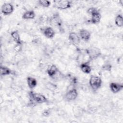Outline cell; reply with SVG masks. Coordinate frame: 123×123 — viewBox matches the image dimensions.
Instances as JSON below:
<instances>
[{
	"instance_id": "cell-7",
	"label": "cell",
	"mask_w": 123,
	"mask_h": 123,
	"mask_svg": "<svg viewBox=\"0 0 123 123\" xmlns=\"http://www.w3.org/2000/svg\"><path fill=\"white\" fill-rule=\"evenodd\" d=\"M13 10V6L11 3H5L1 6V11L4 15H8L12 14Z\"/></svg>"
},
{
	"instance_id": "cell-5",
	"label": "cell",
	"mask_w": 123,
	"mask_h": 123,
	"mask_svg": "<svg viewBox=\"0 0 123 123\" xmlns=\"http://www.w3.org/2000/svg\"><path fill=\"white\" fill-rule=\"evenodd\" d=\"M55 7L60 10H66L71 8L72 2L68 0H61L54 1Z\"/></svg>"
},
{
	"instance_id": "cell-20",
	"label": "cell",
	"mask_w": 123,
	"mask_h": 123,
	"mask_svg": "<svg viewBox=\"0 0 123 123\" xmlns=\"http://www.w3.org/2000/svg\"><path fill=\"white\" fill-rule=\"evenodd\" d=\"M38 3L40 5L44 7H49L50 5V2L47 0H39Z\"/></svg>"
},
{
	"instance_id": "cell-16",
	"label": "cell",
	"mask_w": 123,
	"mask_h": 123,
	"mask_svg": "<svg viewBox=\"0 0 123 123\" xmlns=\"http://www.w3.org/2000/svg\"><path fill=\"white\" fill-rule=\"evenodd\" d=\"M35 12L33 10H29L25 12L22 15V18L25 20L33 19L35 17Z\"/></svg>"
},
{
	"instance_id": "cell-12",
	"label": "cell",
	"mask_w": 123,
	"mask_h": 123,
	"mask_svg": "<svg viewBox=\"0 0 123 123\" xmlns=\"http://www.w3.org/2000/svg\"><path fill=\"white\" fill-rule=\"evenodd\" d=\"M59 72L57 67L54 64L49 65L47 69L48 74L51 77H53Z\"/></svg>"
},
{
	"instance_id": "cell-14",
	"label": "cell",
	"mask_w": 123,
	"mask_h": 123,
	"mask_svg": "<svg viewBox=\"0 0 123 123\" xmlns=\"http://www.w3.org/2000/svg\"><path fill=\"white\" fill-rule=\"evenodd\" d=\"M11 36L13 40L15 42L16 44H22V41L21 39L20 36L18 31H13L11 33Z\"/></svg>"
},
{
	"instance_id": "cell-15",
	"label": "cell",
	"mask_w": 123,
	"mask_h": 123,
	"mask_svg": "<svg viewBox=\"0 0 123 123\" xmlns=\"http://www.w3.org/2000/svg\"><path fill=\"white\" fill-rule=\"evenodd\" d=\"M26 80L28 86L30 89H32L37 86V81L35 78L31 76H28L27 77Z\"/></svg>"
},
{
	"instance_id": "cell-9",
	"label": "cell",
	"mask_w": 123,
	"mask_h": 123,
	"mask_svg": "<svg viewBox=\"0 0 123 123\" xmlns=\"http://www.w3.org/2000/svg\"><path fill=\"white\" fill-rule=\"evenodd\" d=\"M68 38L70 41L75 46H78L80 43L81 38L79 35L75 32L70 33L68 36Z\"/></svg>"
},
{
	"instance_id": "cell-17",
	"label": "cell",
	"mask_w": 123,
	"mask_h": 123,
	"mask_svg": "<svg viewBox=\"0 0 123 123\" xmlns=\"http://www.w3.org/2000/svg\"><path fill=\"white\" fill-rule=\"evenodd\" d=\"M81 71L85 74H89L91 72V66L89 65L87 62L82 63L80 66Z\"/></svg>"
},
{
	"instance_id": "cell-8",
	"label": "cell",
	"mask_w": 123,
	"mask_h": 123,
	"mask_svg": "<svg viewBox=\"0 0 123 123\" xmlns=\"http://www.w3.org/2000/svg\"><path fill=\"white\" fill-rule=\"evenodd\" d=\"M78 96V92L75 88H72L69 90L65 95V98L68 101L75 99Z\"/></svg>"
},
{
	"instance_id": "cell-6",
	"label": "cell",
	"mask_w": 123,
	"mask_h": 123,
	"mask_svg": "<svg viewBox=\"0 0 123 123\" xmlns=\"http://www.w3.org/2000/svg\"><path fill=\"white\" fill-rule=\"evenodd\" d=\"M50 24L59 29L62 28V21L58 13H54L49 20Z\"/></svg>"
},
{
	"instance_id": "cell-23",
	"label": "cell",
	"mask_w": 123,
	"mask_h": 123,
	"mask_svg": "<svg viewBox=\"0 0 123 123\" xmlns=\"http://www.w3.org/2000/svg\"><path fill=\"white\" fill-rule=\"evenodd\" d=\"M50 113V111L49 109H46L43 111V112L42 113V114L44 116L47 117V116H49V115Z\"/></svg>"
},
{
	"instance_id": "cell-11",
	"label": "cell",
	"mask_w": 123,
	"mask_h": 123,
	"mask_svg": "<svg viewBox=\"0 0 123 123\" xmlns=\"http://www.w3.org/2000/svg\"><path fill=\"white\" fill-rule=\"evenodd\" d=\"M79 35L80 38L86 41H88L91 37V34L90 32L85 29H80L79 31Z\"/></svg>"
},
{
	"instance_id": "cell-13",
	"label": "cell",
	"mask_w": 123,
	"mask_h": 123,
	"mask_svg": "<svg viewBox=\"0 0 123 123\" xmlns=\"http://www.w3.org/2000/svg\"><path fill=\"white\" fill-rule=\"evenodd\" d=\"M55 34V31L51 27H47L43 30L44 35L48 38H53Z\"/></svg>"
},
{
	"instance_id": "cell-19",
	"label": "cell",
	"mask_w": 123,
	"mask_h": 123,
	"mask_svg": "<svg viewBox=\"0 0 123 123\" xmlns=\"http://www.w3.org/2000/svg\"><path fill=\"white\" fill-rule=\"evenodd\" d=\"M115 24L118 27L123 26V17L121 14H118L115 18Z\"/></svg>"
},
{
	"instance_id": "cell-4",
	"label": "cell",
	"mask_w": 123,
	"mask_h": 123,
	"mask_svg": "<svg viewBox=\"0 0 123 123\" xmlns=\"http://www.w3.org/2000/svg\"><path fill=\"white\" fill-rule=\"evenodd\" d=\"M86 52L91 60L98 58L101 54L100 49L95 47H90L86 50Z\"/></svg>"
},
{
	"instance_id": "cell-10",
	"label": "cell",
	"mask_w": 123,
	"mask_h": 123,
	"mask_svg": "<svg viewBox=\"0 0 123 123\" xmlns=\"http://www.w3.org/2000/svg\"><path fill=\"white\" fill-rule=\"evenodd\" d=\"M110 88L112 93H117L123 89V86L122 84L112 82L110 84Z\"/></svg>"
},
{
	"instance_id": "cell-2",
	"label": "cell",
	"mask_w": 123,
	"mask_h": 123,
	"mask_svg": "<svg viewBox=\"0 0 123 123\" xmlns=\"http://www.w3.org/2000/svg\"><path fill=\"white\" fill-rule=\"evenodd\" d=\"M87 12L91 15L90 22L93 24H97L100 22L101 16L98 11L94 7H91L87 10Z\"/></svg>"
},
{
	"instance_id": "cell-1",
	"label": "cell",
	"mask_w": 123,
	"mask_h": 123,
	"mask_svg": "<svg viewBox=\"0 0 123 123\" xmlns=\"http://www.w3.org/2000/svg\"><path fill=\"white\" fill-rule=\"evenodd\" d=\"M28 97L30 104L32 105H34V104L45 103L48 101L47 98L43 94L38 93L31 90L28 93Z\"/></svg>"
},
{
	"instance_id": "cell-21",
	"label": "cell",
	"mask_w": 123,
	"mask_h": 123,
	"mask_svg": "<svg viewBox=\"0 0 123 123\" xmlns=\"http://www.w3.org/2000/svg\"><path fill=\"white\" fill-rule=\"evenodd\" d=\"M46 87L50 91H54L55 89H56L57 86L51 82H48L46 84Z\"/></svg>"
},
{
	"instance_id": "cell-22",
	"label": "cell",
	"mask_w": 123,
	"mask_h": 123,
	"mask_svg": "<svg viewBox=\"0 0 123 123\" xmlns=\"http://www.w3.org/2000/svg\"><path fill=\"white\" fill-rule=\"evenodd\" d=\"M111 68H112V66L109 64H106L104 65L102 67L103 70H106V71H111Z\"/></svg>"
},
{
	"instance_id": "cell-3",
	"label": "cell",
	"mask_w": 123,
	"mask_h": 123,
	"mask_svg": "<svg viewBox=\"0 0 123 123\" xmlns=\"http://www.w3.org/2000/svg\"><path fill=\"white\" fill-rule=\"evenodd\" d=\"M89 84L91 87L95 91L98 89L101 86L102 80L101 78L96 75H91L89 80Z\"/></svg>"
},
{
	"instance_id": "cell-18",
	"label": "cell",
	"mask_w": 123,
	"mask_h": 123,
	"mask_svg": "<svg viewBox=\"0 0 123 123\" xmlns=\"http://www.w3.org/2000/svg\"><path fill=\"white\" fill-rule=\"evenodd\" d=\"M0 73L1 76H5L11 74L12 73V71L7 67L1 66L0 69Z\"/></svg>"
}]
</instances>
